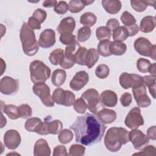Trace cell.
Here are the masks:
<instances>
[{"label":"cell","instance_id":"1","mask_svg":"<svg viewBox=\"0 0 156 156\" xmlns=\"http://www.w3.org/2000/svg\"><path fill=\"white\" fill-rule=\"evenodd\" d=\"M69 128L74 132L76 141L85 146L100 142L106 129L104 124L94 113L78 116Z\"/></svg>","mask_w":156,"mask_h":156},{"label":"cell","instance_id":"2","mask_svg":"<svg viewBox=\"0 0 156 156\" xmlns=\"http://www.w3.org/2000/svg\"><path fill=\"white\" fill-rule=\"evenodd\" d=\"M129 132L123 127H113L110 128L104 137V144L106 148L110 152L118 151L122 145L129 142Z\"/></svg>","mask_w":156,"mask_h":156},{"label":"cell","instance_id":"3","mask_svg":"<svg viewBox=\"0 0 156 156\" xmlns=\"http://www.w3.org/2000/svg\"><path fill=\"white\" fill-rule=\"evenodd\" d=\"M20 37L24 53L28 56L36 54L39 49V44L36 40L34 32L26 23L22 24Z\"/></svg>","mask_w":156,"mask_h":156},{"label":"cell","instance_id":"4","mask_svg":"<svg viewBox=\"0 0 156 156\" xmlns=\"http://www.w3.org/2000/svg\"><path fill=\"white\" fill-rule=\"evenodd\" d=\"M30 77L34 83L45 82L51 76V69L41 60H34L30 63Z\"/></svg>","mask_w":156,"mask_h":156},{"label":"cell","instance_id":"5","mask_svg":"<svg viewBox=\"0 0 156 156\" xmlns=\"http://www.w3.org/2000/svg\"><path fill=\"white\" fill-rule=\"evenodd\" d=\"M85 102L87 108L93 113H97L104 105L100 100L98 91L94 88H90L85 91L81 97Z\"/></svg>","mask_w":156,"mask_h":156},{"label":"cell","instance_id":"6","mask_svg":"<svg viewBox=\"0 0 156 156\" xmlns=\"http://www.w3.org/2000/svg\"><path fill=\"white\" fill-rule=\"evenodd\" d=\"M135 51L141 55L149 57L156 60V46L144 37H139L134 42Z\"/></svg>","mask_w":156,"mask_h":156},{"label":"cell","instance_id":"7","mask_svg":"<svg viewBox=\"0 0 156 156\" xmlns=\"http://www.w3.org/2000/svg\"><path fill=\"white\" fill-rule=\"evenodd\" d=\"M32 90L34 93L40 98L43 105L49 107L54 105V102L51 95L50 88L44 82L34 83Z\"/></svg>","mask_w":156,"mask_h":156},{"label":"cell","instance_id":"8","mask_svg":"<svg viewBox=\"0 0 156 156\" xmlns=\"http://www.w3.org/2000/svg\"><path fill=\"white\" fill-rule=\"evenodd\" d=\"M63 129V124L60 120H52L50 116H48L44 118L38 134L44 135L48 134L57 135L60 133Z\"/></svg>","mask_w":156,"mask_h":156},{"label":"cell","instance_id":"9","mask_svg":"<svg viewBox=\"0 0 156 156\" xmlns=\"http://www.w3.org/2000/svg\"><path fill=\"white\" fill-rule=\"evenodd\" d=\"M54 102L66 107L73 105L75 102V94L71 91L64 90L61 88H56L52 95Z\"/></svg>","mask_w":156,"mask_h":156},{"label":"cell","instance_id":"10","mask_svg":"<svg viewBox=\"0 0 156 156\" xmlns=\"http://www.w3.org/2000/svg\"><path fill=\"white\" fill-rule=\"evenodd\" d=\"M132 92L138 107L146 108L151 105V100L147 95L146 86L143 83L133 87Z\"/></svg>","mask_w":156,"mask_h":156},{"label":"cell","instance_id":"11","mask_svg":"<svg viewBox=\"0 0 156 156\" xmlns=\"http://www.w3.org/2000/svg\"><path fill=\"white\" fill-rule=\"evenodd\" d=\"M125 125L130 129H136L144 124V119L141 114L140 108L135 107L132 108L127 115L125 120Z\"/></svg>","mask_w":156,"mask_h":156},{"label":"cell","instance_id":"12","mask_svg":"<svg viewBox=\"0 0 156 156\" xmlns=\"http://www.w3.org/2000/svg\"><path fill=\"white\" fill-rule=\"evenodd\" d=\"M129 139L136 150H141L149 143V138L140 130L132 129L129 132Z\"/></svg>","mask_w":156,"mask_h":156},{"label":"cell","instance_id":"13","mask_svg":"<svg viewBox=\"0 0 156 156\" xmlns=\"http://www.w3.org/2000/svg\"><path fill=\"white\" fill-rule=\"evenodd\" d=\"M19 89V81L9 76L3 77L0 81L1 93L5 95H13Z\"/></svg>","mask_w":156,"mask_h":156},{"label":"cell","instance_id":"14","mask_svg":"<svg viewBox=\"0 0 156 156\" xmlns=\"http://www.w3.org/2000/svg\"><path fill=\"white\" fill-rule=\"evenodd\" d=\"M119 82L122 88L124 89H129L138 84L143 83V77L140 75L124 72L120 75Z\"/></svg>","mask_w":156,"mask_h":156},{"label":"cell","instance_id":"15","mask_svg":"<svg viewBox=\"0 0 156 156\" xmlns=\"http://www.w3.org/2000/svg\"><path fill=\"white\" fill-rule=\"evenodd\" d=\"M21 141V136L19 132L16 130H9L4 134V143L6 147L9 149H16L20 146Z\"/></svg>","mask_w":156,"mask_h":156},{"label":"cell","instance_id":"16","mask_svg":"<svg viewBox=\"0 0 156 156\" xmlns=\"http://www.w3.org/2000/svg\"><path fill=\"white\" fill-rule=\"evenodd\" d=\"M88 80V73L85 71H80L76 73L70 81L69 87L74 91H79L87 85Z\"/></svg>","mask_w":156,"mask_h":156},{"label":"cell","instance_id":"17","mask_svg":"<svg viewBox=\"0 0 156 156\" xmlns=\"http://www.w3.org/2000/svg\"><path fill=\"white\" fill-rule=\"evenodd\" d=\"M55 34L51 29H46L40 34L38 44L44 49L52 47L55 43Z\"/></svg>","mask_w":156,"mask_h":156},{"label":"cell","instance_id":"18","mask_svg":"<svg viewBox=\"0 0 156 156\" xmlns=\"http://www.w3.org/2000/svg\"><path fill=\"white\" fill-rule=\"evenodd\" d=\"M99 98L102 104L108 107H115L118 102L117 95L112 90H104L101 93Z\"/></svg>","mask_w":156,"mask_h":156},{"label":"cell","instance_id":"19","mask_svg":"<svg viewBox=\"0 0 156 156\" xmlns=\"http://www.w3.org/2000/svg\"><path fill=\"white\" fill-rule=\"evenodd\" d=\"M76 27L75 20L71 17L68 16L63 18L58 24L57 30L62 34L63 33H72Z\"/></svg>","mask_w":156,"mask_h":156},{"label":"cell","instance_id":"20","mask_svg":"<svg viewBox=\"0 0 156 156\" xmlns=\"http://www.w3.org/2000/svg\"><path fill=\"white\" fill-rule=\"evenodd\" d=\"M34 155L35 156H49L51 149L47 141L43 138L38 140L34 147Z\"/></svg>","mask_w":156,"mask_h":156},{"label":"cell","instance_id":"21","mask_svg":"<svg viewBox=\"0 0 156 156\" xmlns=\"http://www.w3.org/2000/svg\"><path fill=\"white\" fill-rule=\"evenodd\" d=\"M104 10L110 14H116L121 9V2L119 0H103L101 2Z\"/></svg>","mask_w":156,"mask_h":156},{"label":"cell","instance_id":"22","mask_svg":"<svg viewBox=\"0 0 156 156\" xmlns=\"http://www.w3.org/2000/svg\"><path fill=\"white\" fill-rule=\"evenodd\" d=\"M98 116L104 124H110L115 121L116 113L113 110L104 108L98 112Z\"/></svg>","mask_w":156,"mask_h":156},{"label":"cell","instance_id":"23","mask_svg":"<svg viewBox=\"0 0 156 156\" xmlns=\"http://www.w3.org/2000/svg\"><path fill=\"white\" fill-rule=\"evenodd\" d=\"M155 25L156 20L155 16H146L141 20L139 29L142 32L149 33L153 31Z\"/></svg>","mask_w":156,"mask_h":156},{"label":"cell","instance_id":"24","mask_svg":"<svg viewBox=\"0 0 156 156\" xmlns=\"http://www.w3.org/2000/svg\"><path fill=\"white\" fill-rule=\"evenodd\" d=\"M66 73L65 70L62 69H57L52 74L51 82L55 87L62 86L66 80Z\"/></svg>","mask_w":156,"mask_h":156},{"label":"cell","instance_id":"25","mask_svg":"<svg viewBox=\"0 0 156 156\" xmlns=\"http://www.w3.org/2000/svg\"><path fill=\"white\" fill-rule=\"evenodd\" d=\"M42 123V121L38 118H30L26 121L24 127L26 130L30 132H36L37 133L40 129V127L41 126Z\"/></svg>","mask_w":156,"mask_h":156},{"label":"cell","instance_id":"26","mask_svg":"<svg viewBox=\"0 0 156 156\" xmlns=\"http://www.w3.org/2000/svg\"><path fill=\"white\" fill-rule=\"evenodd\" d=\"M156 1H139L133 0L130 1V4L133 9L136 12H144L147 7L148 5H152L155 7V4Z\"/></svg>","mask_w":156,"mask_h":156},{"label":"cell","instance_id":"27","mask_svg":"<svg viewBox=\"0 0 156 156\" xmlns=\"http://www.w3.org/2000/svg\"><path fill=\"white\" fill-rule=\"evenodd\" d=\"M99 60V53L94 48H90L87 50L85 57V65L88 68H91Z\"/></svg>","mask_w":156,"mask_h":156},{"label":"cell","instance_id":"28","mask_svg":"<svg viewBox=\"0 0 156 156\" xmlns=\"http://www.w3.org/2000/svg\"><path fill=\"white\" fill-rule=\"evenodd\" d=\"M127 46L126 44L122 42L114 41H111L110 45V51L111 54L115 55H122L126 52Z\"/></svg>","mask_w":156,"mask_h":156},{"label":"cell","instance_id":"29","mask_svg":"<svg viewBox=\"0 0 156 156\" xmlns=\"http://www.w3.org/2000/svg\"><path fill=\"white\" fill-rule=\"evenodd\" d=\"M3 112L7 115V116L11 119H17L20 118L19 107L13 104L4 105L2 107Z\"/></svg>","mask_w":156,"mask_h":156},{"label":"cell","instance_id":"30","mask_svg":"<svg viewBox=\"0 0 156 156\" xmlns=\"http://www.w3.org/2000/svg\"><path fill=\"white\" fill-rule=\"evenodd\" d=\"M129 37L128 31L125 26H119L113 31V38L114 41L122 42Z\"/></svg>","mask_w":156,"mask_h":156},{"label":"cell","instance_id":"31","mask_svg":"<svg viewBox=\"0 0 156 156\" xmlns=\"http://www.w3.org/2000/svg\"><path fill=\"white\" fill-rule=\"evenodd\" d=\"M97 21L96 16L92 12H86L80 16V23L85 26L91 27Z\"/></svg>","mask_w":156,"mask_h":156},{"label":"cell","instance_id":"32","mask_svg":"<svg viewBox=\"0 0 156 156\" xmlns=\"http://www.w3.org/2000/svg\"><path fill=\"white\" fill-rule=\"evenodd\" d=\"M64 57V51L62 49L57 48L52 51L49 57V60L52 65H57L61 63Z\"/></svg>","mask_w":156,"mask_h":156},{"label":"cell","instance_id":"33","mask_svg":"<svg viewBox=\"0 0 156 156\" xmlns=\"http://www.w3.org/2000/svg\"><path fill=\"white\" fill-rule=\"evenodd\" d=\"M111 41L110 40L100 41L98 45V52L102 57H109L112 54L110 51V45Z\"/></svg>","mask_w":156,"mask_h":156},{"label":"cell","instance_id":"34","mask_svg":"<svg viewBox=\"0 0 156 156\" xmlns=\"http://www.w3.org/2000/svg\"><path fill=\"white\" fill-rule=\"evenodd\" d=\"M143 83L149 88V93L153 98H155V76L152 75L144 76L143 77Z\"/></svg>","mask_w":156,"mask_h":156},{"label":"cell","instance_id":"35","mask_svg":"<svg viewBox=\"0 0 156 156\" xmlns=\"http://www.w3.org/2000/svg\"><path fill=\"white\" fill-rule=\"evenodd\" d=\"M87 52V49L85 47L79 46L74 53V58L76 63L84 66L85 65V57Z\"/></svg>","mask_w":156,"mask_h":156},{"label":"cell","instance_id":"36","mask_svg":"<svg viewBox=\"0 0 156 156\" xmlns=\"http://www.w3.org/2000/svg\"><path fill=\"white\" fill-rule=\"evenodd\" d=\"M112 35V32L106 26H101L96 30V36L99 41L110 40Z\"/></svg>","mask_w":156,"mask_h":156},{"label":"cell","instance_id":"37","mask_svg":"<svg viewBox=\"0 0 156 156\" xmlns=\"http://www.w3.org/2000/svg\"><path fill=\"white\" fill-rule=\"evenodd\" d=\"M85 5L83 2V0H71L69 2L68 10L73 13H76L81 12Z\"/></svg>","mask_w":156,"mask_h":156},{"label":"cell","instance_id":"38","mask_svg":"<svg viewBox=\"0 0 156 156\" xmlns=\"http://www.w3.org/2000/svg\"><path fill=\"white\" fill-rule=\"evenodd\" d=\"M91 34V30L89 27H82L77 31V40L80 42H85L90 38Z\"/></svg>","mask_w":156,"mask_h":156},{"label":"cell","instance_id":"39","mask_svg":"<svg viewBox=\"0 0 156 156\" xmlns=\"http://www.w3.org/2000/svg\"><path fill=\"white\" fill-rule=\"evenodd\" d=\"M73 138V132L67 129H63L58 135V141L62 144H67L71 141Z\"/></svg>","mask_w":156,"mask_h":156},{"label":"cell","instance_id":"40","mask_svg":"<svg viewBox=\"0 0 156 156\" xmlns=\"http://www.w3.org/2000/svg\"><path fill=\"white\" fill-rule=\"evenodd\" d=\"M120 19L125 27H129L136 24V20L135 17L127 11H125L122 13Z\"/></svg>","mask_w":156,"mask_h":156},{"label":"cell","instance_id":"41","mask_svg":"<svg viewBox=\"0 0 156 156\" xmlns=\"http://www.w3.org/2000/svg\"><path fill=\"white\" fill-rule=\"evenodd\" d=\"M110 73L108 66L105 64H101L97 66L95 70L96 76L99 79L106 78Z\"/></svg>","mask_w":156,"mask_h":156},{"label":"cell","instance_id":"42","mask_svg":"<svg viewBox=\"0 0 156 156\" xmlns=\"http://www.w3.org/2000/svg\"><path fill=\"white\" fill-rule=\"evenodd\" d=\"M85 147L80 144H72L69 149V155L82 156L85 154Z\"/></svg>","mask_w":156,"mask_h":156},{"label":"cell","instance_id":"43","mask_svg":"<svg viewBox=\"0 0 156 156\" xmlns=\"http://www.w3.org/2000/svg\"><path fill=\"white\" fill-rule=\"evenodd\" d=\"M151 63L147 59L144 58H140L137 60L136 67L138 70L142 73H146L149 71Z\"/></svg>","mask_w":156,"mask_h":156},{"label":"cell","instance_id":"44","mask_svg":"<svg viewBox=\"0 0 156 156\" xmlns=\"http://www.w3.org/2000/svg\"><path fill=\"white\" fill-rule=\"evenodd\" d=\"M60 42L65 45H71L75 43L77 40L76 39V36L71 33H63L60 36Z\"/></svg>","mask_w":156,"mask_h":156},{"label":"cell","instance_id":"45","mask_svg":"<svg viewBox=\"0 0 156 156\" xmlns=\"http://www.w3.org/2000/svg\"><path fill=\"white\" fill-rule=\"evenodd\" d=\"M19 107L20 118L23 119H26L30 117L32 115V110L30 106L27 104H23Z\"/></svg>","mask_w":156,"mask_h":156},{"label":"cell","instance_id":"46","mask_svg":"<svg viewBox=\"0 0 156 156\" xmlns=\"http://www.w3.org/2000/svg\"><path fill=\"white\" fill-rule=\"evenodd\" d=\"M73 107L77 113L81 114L84 113L87 108V104L82 98H79L75 101L73 104Z\"/></svg>","mask_w":156,"mask_h":156},{"label":"cell","instance_id":"47","mask_svg":"<svg viewBox=\"0 0 156 156\" xmlns=\"http://www.w3.org/2000/svg\"><path fill=\"white\" fill-rule=\"evenodd\" d=\"M54 10L58 15H63L68 10V5L66 1H60L54 7Z\"/></svg>","mask_w":156,"mask_h":156},{"label":"cell","instance_id":"48","mask_svg":"<svg viewBox=\"0 0 156 156\" xmlns=\"http://www.w3.org/2000/svg\"><path fill=\"white\" fill-rule=\"evenodd\" d=\"M32 16L41 24L45 21L47 16V13L45 10L41 9H37L33 12Z\"/></svg>","mask_w":156,"mask_h":156},{"label":"cell","instance_id":"49","mask_svg":"<svg viewBox=\"0 0 156 156\" xmlns=\"http://www.w3.org/2000/svg\"><path fill=\"white\" fill-rule=\"evenodd\" d=\"M155 147L152 146V145H150V146H146L145 147H144L142 149L141 151L140 152L138 153H136L134 154L133 155H155Z\"/></svg>","mask_w":156,"mask_h":156},{"label":"cell","instance_id":"50","mask_svg":"<svg viewBox=\"0 0 156 156\" xmlns=\"http://www.w3.org/2000/svg\"><path fill=\"white\" fill-rule=\"evenodd\" d=\"M132 101V95L128 92H126V93H123L120 98L121 104L124 107L129 106L130 105Z\"/></svg>","mask_w":156,"mask_h":156},{"label":"cell","instance_id":"51","mask_svg":"<svg viewBox=\"0 0 156 156\" xmlns=\"http://www.w3.org/2000/svg\"><path fill=\"white\" fill-rule=\"evenodd\" d=\"M53 155L54 156H67L68 154L67 153L66 149L64 146L58 145L57 146L53 151Z\"/></svg>","mask_w":156,"mask_h":156},{"label":"cell","instance_id":"52","mask_svg":"<svg viewBox=\"0 0 156 156\" xmlns=\"http://www.w3.org/2000/svg\"><path fill=\"white\" fill-rule=\"evenodd\" d=\"M27 25L32 30H35V29L37 30V29H41V24L36 19H35L32 16L29 18Z\"/></svg>","mask_w":156,"mask_h":156},{"label":"cell","instance_id":"53","mask_svg":"<svg viewBox=\"0 0 156 156\" xmlns=\"http://www.w3.org/2000/svg\"><path fill=\"white\" fill-rule=\"evenodd\" d=\"M119 26V23L115 18H112L108 20L106 23V27L108 28L111 32L113 31Z\"/></svg>","mask_w":156,"mask_h":156},{"label":"cell","instance_id":"54","mask_svg":"<svg viewBox=\"0 0 156 156\" xmlns=\"http://www.w3.org/2000/svg\"><path fill=\"white\" fill-rule=\"evenodd\" d=\"M127 31H128V34H129V37H133L135 36L136 34H138V32H139V27L138 26L135 24L133 26H129V27H126Z\"/></svg>","mask_w":156,"mask_h":156},{"label":"cell","instance_id":"55","mask_svg":"<svg viewBox=\"0 0 156 156\" xmlns=\"http://www.w3.org/2000/svg\"><path fill=\"white\" fill-rule=\"evenodd\" d=\"M147 136L149 139L155 140L156 139V127L153 126L150 127L147 130Z\"/></svg>","mask_w":156,"mask_h":156},{"label":"cell","instance_id":"56","mask_svg":"<svg viewBox=\"0 0 156 156\" xmlns=\"http://www.w3.org/2000/svg\"><path fill=\"white\" fill-rule=\"evenodd\" d=\"M58 2L57 1H53V0H46L44 1L43 2V6L46 8H50L55 7Z\"/></svg>","mask_w":156,"mask_h":156},{"label":"cell","instance_id":"57","mask_svg":"<svg viewBox=\"0 0 156 156\" xmlns=\"http://www.w3.org/2000/svg\"><path fill=\"white\" fill-rule=\"evenodd\" d=\"M155 66H156L155 63H154L151 64V66H150V68L149 69V71H148L151 74V75H152V76H155V75H156Z\"/></svg>","mask_w":156,"mask_h":156},{"label":"cell","instance_id":"58","mask_svg":"<svg viewBox=\"0 0 156 156\" xmlns=\"http://www.w3.org/2000/svg\"><path fill=\"white\" fill-rule=\"evenodd\" d=\"M7 123V120L5 118H4L3 116V115L2 113V121H1V128H2L4 127V126H5Z\"/></svg>","mask_w":156,"mask_h":156},{"label":"cell","instance_id":"59","mask_svg":"<svg viewBox=\"0 0 156 156\" xmlns=\"http://www.w3.org/2000/svg\"><path fill=\"white\" fill-rule=\"evenodd\" d=\"M83 4L86 5H90L92 3L94 2V1H86V0H83Z\"/></svg>","mask_w":156,"mask_h":156}]
</instances>
